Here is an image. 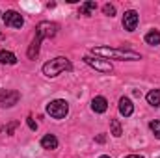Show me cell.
Instances as JSON below:
<instances>
[{
    "label": "cell",
    "mask_w": 160,
    "mask_h": 158,
    "mask_svg": "<svg viewBox=\"0 0 160 158\" xmlns=\"http://www.w3.org/2000/svg\"><path fill=\"white\" fill-rule=\"evenodd\" d=\"M58 34V24L56 22H50V21H41L39 24L36 26V37L32 39L30 47H28V58L34 60L38 54H39V47L43 39H50Z\"/></svg>",
    "instance_id": "cell-1"
},
{
    "label": "cell",
    "mask_w": 160,
    "mask_h": 158,
    "mask_svg": "<svg viewBox=\"0 0 160 158\" xmlns=\"http://www.w3.org/2000/svg\"><path fill=\"white\" fill-rule=\"evenodd\" d=\"M95 56H101L102 60H119V62H134V60H142V56L138 52L132 50H121V48H110V47H93L89 50Z\"/></svg>",
    "instance_id": "cell-2"
},
{
    "label": "cell",
    "mask_w": 160,
    "mask_h": 158,
    "mask_svg": "<svg viewBox=\"0 0 160 158\" xmlns=\"http://www.w3.org/2000/svg\"><path fill=\"white\" fill-rule=\"evenodd\" d=\"M71 69H73L71 62L67 58L60 56V58H54V60H50V62H47L43 65V75L45 77H58L63 71H71Z\"/></svg>",
    "instance_id": "cell-3"
},
{
    "label": "cell",
    "mask_w": 160,
    "mask_h": 158,
    "mask_svg": "<svg viewBox=\"0 0 160 158\" xmlns=\"http://www.w3.org/2000/svg\"><path fill=\"white\" fill-rule=\"evenodd\" d=\"M67 112H69L67 101L58 99V101H52V102L47 104V114H48L50 117H54V119H63L65 116H67Z\"/></svg>",
    "instance_id": "cell-4"
},
{
    "label": "cell",
    "mask_w": 160,
    "mask_h": 158,
    "mask_svg": "<svg viewBox=\"0 0 160 158\" xmlns=\"http://www.w3.org/2000/svg\"><path fill=\"white\" fill-rule=\"evenodd\" d=\"M84 63H88L89 67H93L95 71L99 73H112V63L108 60H102V58H91V56H84Z\"/></svg>",
    "instance_id": "cell-5"
},
{
    "label": "cell",
    "mask_w": 160,
    "mask_h": 158,
    "mask_svg": "<svg viewBox=\"0 0 160 158\" xmlns=\"http://www.w3.org/2000/svg\"><path fill=\"white\" fill-rule=\"evenodd\" d=\"M19 99H21V93L15 91V89H2V91H0V104H2L4 108L15 106V104L19 102Z\"/></svg>",
    "instance_id": "cell-6"
},
{
    "label": "cell",
    "mask_w": 160,
    "mask_h": 158,
    "mask_svg": "<svg viewBox=\"0 0 160 158\" xmlns=\"http://www.w3.org/2000/svg\"><path fill=\"white\" fill-rule=\"evenodd\" d=\"M2 21H4V24L9 26V28H22V24H24L22 17H21L17 11H13V9H8V11L2 15Z\"/></svg>",
    "instance_id": "cell-7"
},
{
    "label": "cell",
    "mask_w": 160,
    "mask_h": 158,
    "mask_svg": "<svg viewBox=\"0 0 160 158\" xmlns=\"http://www.w3.org/2000/svg\"><path fill=\"white\" fill-rule=\"evenodd\" d=\"M138 21H140L138 13H136L134 9H128V11H125V15H123V28H125L127 32H134L136 26H138Z\"/></svg>",
    "instance_id": "cell-8"
},
{
    "label": "cell",
    "mask_w": 160,
    "mask_h": 158,
    "mask_svg": "<svg viewBox=\"0 0 160 158\" xmlns=\"http://www.w3.org/2000/svg\"><path fill=\"white\" fill-rule=\"evenodd\" d=\"M119 112H121V116H125V117H130L132 116L134 104H132V101L128 97H121L119 99Z\"/></svg>",
    "instance_id": "cell-9"
},
{
    "label": "cell",
    "mask_w": 160,
    "mask_h": 158,
    "mask_svg": "<svg viewBox=\"0 0 160 158\" xmlns=\"http://www.w3.org/2000/svg\"><path fill=\"white\" fill-rule=\"evenodd\" d=\"M91 110L97 112V114H104V112L108 110V101H106L104 97H95V99L91 101Z\"/></svg>",
    "instance_id": "cell-10"
},
{
    "label": "cell",
    "mask_w": 160,
    "mask_h": 158,
    "mask_svg": "<svg viewBox=\"0 0 160 158\" xmlns=\"http://www.w3.org/2000/svg\"><path fill=\"white\" fill-rule=\"evenodd\" d=\"M41 147L47 149V151H54V149L58 147V138H56L54 134H47V136H43V138H41Z\"/></svg>",
    "instance_id": "cell-11"
},
{
    "label": "cell",
    "mask_w": 160,
    "mask_h": 158,
    "mask_svg": "<svg viewBox=\"0 0 160 158\" xmlns=\"http://www.w3.org/2000/svg\"><path fill=\"white\" fill-rule=\"evenodd\" d=\"M0 63L2 65H15L17 63V56L9 50H0Z\"/></svg>",
    "instance_id": "cell-12"
},
{
    "label": "cell",
    "mask_w": 160,
    "mask_h": 158,
    "mask_svg": "<svg viewBox=\"0 0 160 158\" xmlns=\"http://www.w3.org/2000/svg\"><path fill=\"white\" fill-rule=\"evenodd\" d=\"M95 9H97V2L88 0V2H84V4H80L78 13H80V15H93V13H95Z\"/></svg>",
    "instance_id": "cell-13"
},
{
    "label": "cell",
    "mask_w": 160,
    "mask_h": 158,
    "mask_svg": "<svg viewBox=\"0 0 160 158\" xmlns=\"http://www.w3.org/2000/svg\"><path fill=\"white\" fill-rule=\"evenodd\" d=\"M145 43L151 45V47L158 45L160 43V32L158 30H151V32H147V34H145Z\"/></svg>",
    "instance_id": "cell-14"
},
{
    "label": "cell",
    "mask_w": 160,
    "mask_h": 158,
    "mask_svg": "<svg viewBox=\"0 0 160 158\" xmlns=\"http://www.w3.org/2000/svg\"><path fill=\"white\" fill-rule=\"evenodd\" d=\"M147 102L151 104V106H158L160 104V89H151L149 93H147Z\"/></svg>",
    "instance_id": "cell-15"
},
{
    "label": "cell",
    "mask_w": 160,
    "mask_h": 158,
    "mask_svg": "<svg viewBox=\"0 0 160 158\" xmlns=\"http://www.w3.org/2000/svg\"><path fill=\"white\" fill-rule=\"evenodd\" d=\"M110 128H112V134L116 136V138H119L121 134H123V128H121V123L118 119H110Z\"/></svg>",
    "instance_id": "cell-16"
},
{
    "label": "cell",
    "mask_w": 160,
    "mask_h": 158,
    "mask_svg": "<svg viewBox=\"0 0 160 158\" xmlns=\"http://www.w3.org/2000/svg\"><path fill=\"white\" fill-rule=\"evenodd\" d=\"M17 126H19V123H17V121H11L9 125L2 126V128H0V132H2V134H8V136H9V134H11V132H13V130H15Z\"/></svg>",
    "instance_id": "cell-17"
},
{
    "label": "cell",
    "mask_w": 160,
    "mask_h": 158,
    "mask_svg": "<svg viewBox=\"0 0 160 158\" xmlns=\"http://www.w3.org/2000/svg\"><path fill=\"white\" fill-rule=\"evenodd\" d=\"M149 128H151V132H153V134L160 140V121H157V119H155V121H151V123H149Z\"/></svg>",
    "instance_id": "cell-18"
},
{
    "label": "cell",
    "mask_w": 160,
    "mask_h": 158,
    "mask_svg": "<svg viewBox=\"0 0 160 158\" xmlns=\"http://www.w3.org/2000/svg\"><path fill=\"white\" fill-rule=\"evenodd\" d=\"M102 13L108 15V17H114V15H116V7H114L112 4H104V6H102Z\"/></svg>",
    "instance_id": "cell-19"
},
{
    "label": "cell",
    "mask_w": 160,
    "mask_h": 158,
    "mask_svg": "<svg viewBox=\"0 0 160 158\" xmlns=\"http://www.w3.org/2000/svg\"><path fill=\"white\" fill-rule=\"evenodd\" d=\"M26 123H28V126H30L32 130H38V123H36V121H34L32 117H28V119H26Z\"/></svg>",
    "instance_id": "cell-20"
},
{
    "label": "cell",
    "mask_w": 160,
    "mask_h": 158,
    "mask_svg": "<svg viewBox=\"0 0 160 158\" xmlns=\"http://www.w3.org/2000/svg\"><path fill=\"white\" fill-rule=\"evenodd\" d=\"M97 141H99V143H104V141H106V136H104V134H99V136H97Z\"/></svg>",
    "instance_id": "cell-21"
},
{
    "label": "cell",
    "mask_w": 160,
    "mask_h": 158,
    "mask_svg": "<svg viewBox=\"0 0 160 158\" xmlns=\"http://www.w3.org/2000/svg\"><path fill=\"white\" fill-rule=\"evenodd\" d=\"M125 158H143V156H140V155H128V156H125Z\"/></svg>",
    "instance_id": "cell-22"
},
{
    "label": "cell",
    "mask_w": 160,
    "mask_h": 158,
    "mask_svg": "<svg viewBox=\"0 0 160 158\" xmlns=\"http://www.w3.org/2000/svg\"><path fill=\"white\" fill-rule=\"evenodd\" d=\"M0 39H4V34H2V32H0Z\"/></svg>",
    "instance_id": "cell-23"
},
{
    "label": "cell",
    "mask_w": 160,
    "mask_h": 158,
    "mask_svg": "<svg viewBox=\"0 0 160 158\" xmlns=\"http://www.w3.org/2000/svg\"><path fill=\"white\" fill-rule=\"evenodd\" d=\"M99 158H110V156H104V155H102V156H99Z\"/></svg>",
    "instance_id": "cell-24"
}]
</instances>
